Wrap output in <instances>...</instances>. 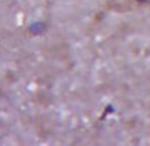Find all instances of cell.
<instances>
[{"mask_svg":"<svg viewBox=\"0 0 150 146\" xmlns=\"http://www.w3.org/2000/svg\"><path fill=\"white\" fill-rule=\"evenodd\" d=\"M41 29H43V25H41L40 22H36L35 25H32V26L29 28V30H35L36 33H37V32H40Z\"/></svg>","mask_w":150,"mask_h":146,"instance_id":"1","label":"cell"},{"mask_svg":"<svg viewBox=\"0 0 150 146\" xmlns=\"http://www.w3.org/2000/svg\"><path fill=\"white\" fill-rule=\"evenodd\" d=\"M138 3H150V0H137Z\"/></svg>","mask_w":150,"mask_h":146,"instance_id":"2","label":"cell"}]
</instances>
